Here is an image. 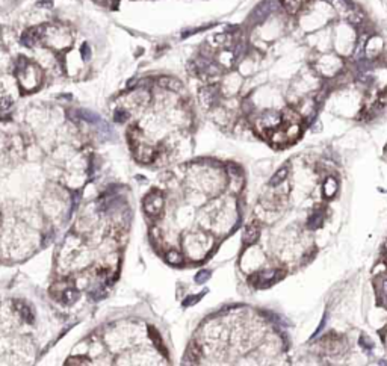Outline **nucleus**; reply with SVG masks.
Returning <instances> with one entry per match:
<instances>
[{"instance_id":"f257e3e1","label":"nucleus","mask_w":387,"mask_h":366,"mask_svg":"<svg viewBox=\"0 0 387 366\" xmlns=\"http://www.w3.org/2000/svg\"><path fill=\"white\" fill-rule=\"evenodd\" d=\"M17 77L21 86L27 91H33L39 86L41 82V70L30 64L26 58H18L17 61Z\"/></svg>"},{"instance_id":"f03ea898","label":"nucleus","mask_w":387,"mask_h":366,"mask_svg":"<svg viewBox=\"0 0 387 366\" xmlns=\"http://www.w3.org/2000/svg\"><path fill=\"white\" fill-rule=\"evenodd\" d=\"M42 35H44V26L30 27L21 35V42L26 47H35L36 44L42 42Z\"/></svg>"},{"instance_id":"7ed1b4c3","label":"nucleus","mask_w":387,"mask_h":366,"mask_svg":"<svg viewBox=\"0 0 387 366\" xmlns=\"http://www.w3.org/2000/svg\"><path fill=\"white\" fill-rule=\"evenodd\" d=\"M280 272H278V269H266V271H262V272H259L256 276V280H257V283H256V286L257 288H268V286H271V285H274L280 277Z\"/></svg>"},{"instance_id":"20e7f679","label":"nucleus","mask_w":387,"mask_h":366,"mask_svg":"<svg viewBox=\"0 0 387 366\" xmlns=\"http://www.w3.org/2000/svg\"><path fill=\"white\" fill-rule=\"evenodd\" d=\"M144 207L147 210V213L150 215H159L163 209V197L160 194H150L145 201H144Z\"/></svg>"},{"instance_id":"39448f33","label":"nucleus","mask_w":387,"mask_h":366,"mask_svg":"<svg viewBox=\"0 0 387 366\" xmlns=\"http://www.w3.org/2000/svg\"><path fill=\"white\" fill-rule=\"evenodd\" d=\"M259 238H260V228H259V225H256V224L248 225L245 228V232H244V236H242V239H244V242L247 245L256 244Z\"/></svg>"},{"instance_id":"423d86ee","label":"nucleus","mask_w":387,"mask_h":366,"mask_svg":"<svg viewBox=\"0 0 387 366\" xmlns=\"http://www.w3.org/2000/svg\"><path fill=\"white\" fill-rule=\"evenodd\" d=\"M306 2H309V0H280L281 8L284 11H287L289 14H296L301 8L304 6Z\"/></svg>"},{"instance_id":"0eeeda50","label":"nucleus","mask_w":387,"mask_h":366,"mask_svg":"<svg viewBox=\"0 0 387 366\" xmlns=\"http://www.w3.org/2000/svg\"><path fill=\"white\" fill-rule=\"evenodd\" d=\"M289 176V167L287 165H283L281 168H278V171H275V174L271 177L269 180V186H277L280 185V183H283Z\"/></svg>"},{"instance_id":"6e6552de","label":"nucleus","mask_w":387,"mask_h":366,"mask_svg":"<svg viewBox=\"0 0 387 366\" xmlns=\"http://www.w3.org/2000/svg\"><path fill=\"white\" fill-rule=\"evenodd\" d=\"M337 188H339L337 180L334 177H328L327 182L324 183V194H325V197L327 198H333L336 195V192H337Z\"/></svg>"},{"instance_id":"1a4fd4ad","label":"nucleus","mask_w":387,"mask_h":366,"mask_svg":"<svg viewBox=\"0 0 387 366\" xmlns=\"http://www.w3.org/2000/svg\"><path fill=\"white\" fill-rule=\"evenodd\" d=\"M200 97H201V100L206 103V105H213V102H215V99H217V88H212V86H209V88H204V89H201V93H200Z\"/></svg>"},{"instance_id":"9d476101","label":"nucleus","mask_w":387,"mask_h":366,"mask_svg":"<svg viewBox=\"0 0 387 366\" xmlns=\"http://www.w3.org/2000/svg\"><path fill=\"white\" fill-rule=\"evenodd\" d=\"M76 114H77L82 120L88 121V123H93V124H100V123H102V118H100L96 112H93V111H88V109H80V111H77Z\"/></svg>"},{"instance_id":"9b49d317","label":"nucleus","mask_w":387,"mask_h":366,"mask_svg":"<svg viewBox=\"0 0 387 366\" xmlns=\"http://www.w3.org/2000/svg\"><path fill=\"white\" fill-rule=\"evenodd\" d=\"M322 222H324V216H322V213H321V212H316V213H313V215L309 218V221H307V227L310 228V230H316V228H319V227L322 225Z\"/></svg>"},{"instance_id":"f8f14e48","label":"nucleus","mask_w":387,"mask_h":366,"mask_svg":"<svg viewBox=\"0 0 387 366\" xmlns=\"http://www.w3.org/2000/svg\"><path fill=\"white\" fill-rule=\"evenodd\" d=\"M159 85H160L162 88H168V89H173V91H176V89L180 88V82H179V80H174L173 77H160V79H159Z\"/></svg>"},{"instance_id":"ddd939ff","label":"nucleus","mask_w":387,"mask_h":366,"mask_svg":"<svg viewBox=\"0 0 387 366\" xmlns=\"http://www.w3.org/2000/svg\"><path fill=\"white\" fill-rule=\"evenodd\" d=\"M15 309L20 312V315L26 319L27 323H32V319H33V318H32V312H30V309H29L24 303L17 301V303H15Z\"/></svg>"},{"instance_id":"4468645a","label":"nucleus","mask_w":387,"mask_h":366,"mask_svg":"<svg viewBox=\"0 0 387 366\" xmlns=\"http://www.w3.org/2000/svg\"><path fill=\"white\" fill-rule=\"evenodd\" d=\"M165 259H166V262L171 263V265H179V263H182V260H183V257H182V254H180L179 251H168L166 256H165Z\"/></svg>"},{"instance_id":"2eb2a0df","label":"nucleus","mask_w":387,"mask_h":366,"mask_svg":"<svg viewBox=\"0 0 387 366\" xmlns=\"http://www.w3.org/2000/svg\"><path fill=\"white\" fill-rule=\"evenodd\" d=\"M148 333H150V336H151V339H153V342H154V345L159 348V351H165V347L162 345V341H160V335L157 333V330L156 329H153V327H150L148 329Z\"/></svg>"},{"instance_id":"dca6fc26","label":"nucleus","mask_w":387,"mask_h":366,"mask_svg":"<svg viewBox=\"0 0 387 366\" xmlns=\"http://www.w3.org/2000/svg\"><path fill=\"white\" fill-rule=\"evenodd\" d=\"M380 294L383 297V301H386L387 304V276H383V279H380Z\"/></svg>"},{"instance_id":"f3484780","label":"nucleus","mask_w":387,"mask_h":366,"mask_svg":"<svg viewBox=\"0 0 387 366\" xmlns=\"http://www.w3.org/2000/svg\"><path fill=\"white\" fill-rule=\"evenodd\" d=\"M209 277H210V272H209V271H200V272L197 274V277H195V282H197V283H204V282L209 280Z\"/></svg>"},{"instance_id":"a211bd4d","label":"nucleus","mask_w":387,"mask_h":366,"mask_svg":"<svg viewBox=\"0 0 387 366\" xmlns=\"http://www.w3.org/2000/svg\"><path fill=\"white\" fill-rule=\"evenodd\" d=\"M76 298H77V292H76L74 289H67V292H65V300H67L68 303H73Z\"/></svg>"},{"instance_id":"6ab92c4d","label":"nucleus","mask_w":387,"mask_h":366,"mask_svg":"<svg viewBox=\"0 0 387 366\" xmlns=\"http://www.w3.org/2000/svg\"><path fill=\"white\" fill-rule=\"evenodd\" d=\"M114 117H115V120H117V121H124V118L127 117V112H126V111H123V109H118V111H115Z\"/></svg>"},{"instance_id":"aec40b11","label":"nucleus","mask_w":387,"mask_h":366,"mask_svg":"<svg viewBox=\"0 0 387 366\" xmlns=\"http://www.w3.org/2000/svg\"><path fill=\"white\" fill-rule=\"evenodd\" d=\"M67 363L68 365H90L88 360H82V359H70Z\"/></svg>"},{"instance_id":"412c9836","label":"nucleus","mask_w":387,"mask_h":366,"mask_svg":"<svg viewBox=\"0 0 387 366\" xmlns=\"http://www.w3.org/2000/svg\"><path fill=\"white\" fill-rule=\"evenodd\" d=\"M360 345H362V347H365V348H372V342L368 339V336H362V339H360Z\"/></svg>"},{"instance_id":"4be33fe9","label":"nucleus","mask_w":387,"mask_h":366,"mask_svg":"<svg viewBox=\"0 0 387 366\" xmlns=\"http://www.w3.org/2000/svg\"><path fill=\"white\" fill-rule=\"evenodd\" d=\"M200 298H201L200 295L189 297V298H186V300H185V306H188V304H195V303H197V300H200Z\"/></svg>"},{"instance_id":"5701e85b","label":"nucleus","mask_w":387,"mask_h":366,"mask_svg":"<svg viewBox=\"0 0 387 366\" xmlns=\"http://www.w3.org/2000/svg\"><path fill=\"white\" fill-rule=\"evenodd\" d=\"M386 248H387V244H386Z\"/></svg>"},{"instance_id":"b1692460","label":"nucleus","mask_w":387,"mask_h":366,"mask_svg":"<svg viewBox=\"0 0 387 366\" xmlns=\"http://www.w3.org/2000/svg\"><path fill=\"white\" fill-rule=\"evenodd\" d=\"M386 150H387V147H386Z\"/></svg>"}]
</instances>
